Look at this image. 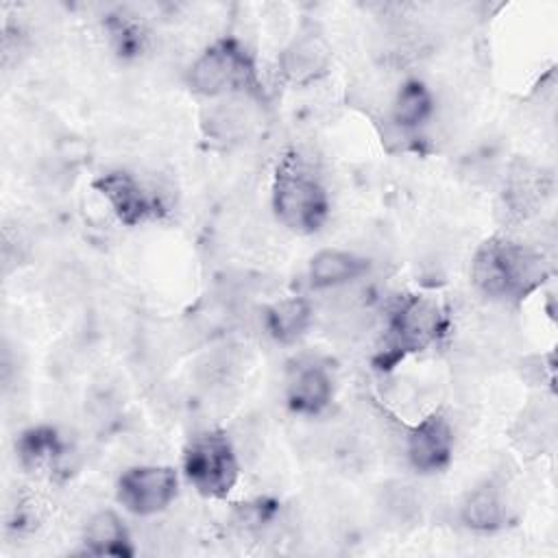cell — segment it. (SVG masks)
I'll return each mask as SVG.
<instances>
[{
    "instance_id": "cell-1",
    "label": "cell",
    "mask_w": 558,
    "mask_h": 558,
    "mask_svg": "<svg viewBox=\"0 0 558 558\" xmlns=\"http://www.w3.org/2000/svg\"><path fill=\"white\" fill-rule=\"evenodd\" d=\"M549 277L545 255L521 240L493 235L484 240L471 259V281L475 290L504 305H519L534 294Z\"/></svg>"
},
{
    "instance_id": "cell-2",
    "label": "cell",
    "mask_w": 558,
    "mask_h": 558,
    "mask_svg": "<svg viewBox=\"0 0 558 558\" xmlns=\"http://www.w3.org/2000/svg\"><path fill=\"white\" fill-rule=\"evenodd\" d=\"M270 207L288 231L312 235L325 227L331 214V198L316 170L299 153H288L272 177Z\"/></svg>"
},
{
    "instance_id": "cell-3",
    "label": "cell",
    "mask_w": 558,
    "mask_h": 558,
    "mask_svg": "<svg viewBox=\"0 0 558 558\" xmlns=\"http://www.w3.org/2000/svg\"><path fill=\"white\" fill-rule=\"evenodd\" d=\"M185 83L203 98H262L257 61L238 37H218L187 65Z\"/></svg>"
},
{
    "instance_id": "cell-4",
    "label": "cell",
    "mask_w": 558,
    "mask_h": 558,
    "mask_svg": "<svg viewBox=\"0 0 558 558\" xmlns=\"http://www.w3.org/2000/svg\"><path fill=\"white\" fill-rule=\"evenodd\" d=\"M449 329L447 310L425 294L399 296L388 314L381 336V364H395L405 355L438 344Z\"/></svg>"
},
{
    "instance_id": "cell-5",
    "label": "cell",
    "mask_w": 558,
    "mask_h": 558,
    "mask_svg": "<svg viewBox=\"0 0 558 558\" xmlns=\"http://www.w3.org/2000/svg\"><path fill=\"white\" fill-rule=\"evenodd\" d=\"M183 480L205 499H225L240 480V458L222 429L192 436L181 456Z\"/></svg>"
},
{
    "instance_id": "cell-6",
    "label": "cell",
    "mask_w": 558,
    "mask_h": 558,
    "mask_svg": "<svg viewBox=\"0 0 558 558\" xmlns=\"http://www.w3.org/2000/svg\"><path fill=\"white\" fill-rule=\"evenodd\" d=\"M179 484V471L170 464H135L118 475L116 501L129 514L150 519L174 504Z\"/></svg>"
},
{
    "instance_id": "cell-7",
    "label": "cell",
    "mask_w": 558,
    "mask_h": 558,
    "mask_svg": "<svg viewBox=\"0 0 558 558\" xmlns=\"http://www.w3.org/2000/svg\"><path fill=\"white\" fill-rule=\"evenodd\" d=\"M92 187L107 203L111 214L124 227H140L161 216L166 209L161 198L150 192L133 172L129 170H109L102 172Z\"/></svg>"
},
{
    "instance_id": "cell-8",
    "label": "cell",
    "mask_w": 558,
    "mask_h": 558,
    "mask_svg": "<svg viewBox=\"0 0 558 558\" xmlns=\"http://www.w3.org/2000/svg\"><path fill=\"white\" fill-rule=\"evenodd\" d=\"M453 425L442 410H434L403 434L405 462L421 475L445 471L453 460Z\"/></svg>"
},
{
    "instance_id": "cell-9",
    "label": "cell",
    "mask_w": 558,
    "mask_h": 558,
    "mask_svg": "<svg viewBox=\"0 0 558 558\" xmlns=\"http://www.w3.org/2000/svg\"><path fill=\"white\" fill-rule=\"evenodd\" d=\"M336 384L331 371L312 357H299L288 366L283 399L292 414L318 416L333 401Z\"/></svg>"
},
{
    "instance_id": "cell-10",
    "label": "cell",
    "mask_w": 558,
    "mask_h": 558,
    "mask_svg": "<svg viewBox=\"0 0 558 558\" xmlns=\"http://www.w3.org/2000/svg\"><path fill=\"white\" fill-rule=\"evenodd\" d=\"M331 65V46L314 26H303L279 54V74L290 85H310L323 78Z\"/></svg>"
},
{
    "instance_id": "cell-11",
    "label": "cell",
    "mask_w": 558,
    "mask_h": 558,
    "mask_svg": "<svg viewBox=\"0 0 558 558\" xmlns=\"http://www.w3.org/2000/svg\"><path fill=\"white\" fill-rule=\"evenodd\" d=\"M15 451L26 471H48L52 477L70 469V442L52 425H33L24 429L15 442Z\"/></svg>"
},
{
    "instance_id": "cell-12",
    "label": "cell",
    "mask_w": 558,
    "mask_h": 558,
    "mask_svg": "<svg viewBox=\"0 0 558 558\" xmlns=\"http://www.w3.org/2000/svg\"><path fill=\"white\" fill-rule=\"evenodd\" d=\"M434 109H436V102H434L432 89L418 78H408L397 87L390 100V109H388L390 131L401 140H414L418 131L432 120Z\"/></svg>"
},
{
    "instance_id": "cell-13",
    "label": "cell",
    "mask_w": 558,
    "mask_h": 558,
    "mask_svg": "<svg viewBox=\"0 0 558 558\" xmlns=\"http://www.w3.org/2000/svg\"><path fill=\"white\" fill-rule=\"evenodd\" d=\"M371 264L349 248H320L307 262V283L314 290H338L362 279Z\"/></svg>"
},
{
    "instance_id": "cell-14",
    "label": "cell",
    "mask_w": 558,
    "mask_h": 558,
    "mask_svg": "<svg viewBox=\"0 0 558 558\" xmlns=\"http://www.w3.org/2000/svg\"><path fill=\"white\" fill-rule=\"evenodd\" d=\"M83 554L105 558H131L135 556V543L126 521L116 510L94 512L81 534Z\"/></svg>"
},
{
    "instance_id": "cell-15",
    "label": "cell",
    "mask_w": 558,
    "mask_h": 558,
    "mask_svg": "<svg viewBox=\"0 0 558 558\" xmlns=\"http://www.w3.org/2000/svg\"><path fill=\"white\" fill-rule=\"evenodd\" d=\"M458 517L462 525L477 534H493L506 527L508 523V506L499 486L493 482H482L471 488L458 508Z\"/></svg>"
},
{
    "instance_id": "cell-16",
    "label": "cell",
    "mask_w": 558,
    "mask_h": 558,
    "mask_svg": "<svg viewBox=\"0 0 558 558\" xmlns=\"http://www.w3.org/2000/svg\"><path fill=\"white\" fill-rule=\"evenodd\" d=\"M264 329L277 344L299 342L314 323V307L305 296H286L264 310Z\"/></svg>"
},
{
    "instance_id": "cell-17",
    "label": "cell",
    "mask_w": 558,
    "mask_h": 558,
    "mask_svg": "<svg viewBox=\"0 0 558 558\" xmlns=\"http://www.w3.org/2000/svg\"><path fill=\"white\" fill-rule=\"evenodd\" d=\"M102 31L113 54L124 61L142 57L148 48V28L131 11L116 9L107 13L102 20Z\"/></svg>"
},
{
    "instance_id": "cell-18",
    "label": "cell",
    "mask_w": 558,
    "mask_h": 558,
    "mask_svg": "<svg viewBox=\"0 0 558 558\" xmlns=\"http://www.w3.org/2000/svg\"><path fill=\"white\" fill-rule=\"evenodd\" d=\"M416 506H418V499H416V495L412 493V488L405 486V484L390 486V488L384 493V510H386L390 517H395L397 521L410 519V517L416 512Z\"/></svg>"
}]
</instances>
